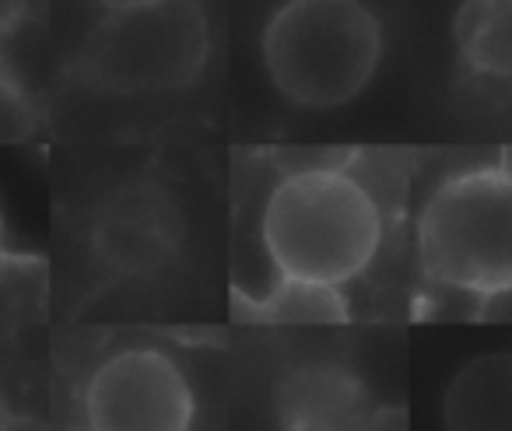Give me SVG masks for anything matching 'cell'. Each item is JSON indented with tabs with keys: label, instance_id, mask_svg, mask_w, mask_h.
<instances>
[{
	"label": "cell",
	"instance_id": "cell-1",
	"mask_svg": "<svg viewBox=\"0 0 512 431\" xmlns=\"http://www.w3.org/2000/svg\"><path fill=\"white\" fill-rule=\"evenodd\" d=\"M260 239L278 277L341 288L376 260L383 204L344 165H302L267 197Z\"/></svg>",
	"mask_w": 512,
	"mask_h": 431
},
{
	"label": "cell",
	"instance_id": "cell-2",
	"mask_svg": "<svg viewBox=\"0 0 512 431\" xmlns=\"http://www.w3.org/2000/svg\"><path fill=\"white\" fill-rule=\"evenodd\" d=\"M278 95L302 109L355 102L383 60V25L362 0H285L260 39Z\"/></svg>",
	"mask_w": 512,
	"mask_h": 431
},
{
	"label": "cell",
	"instance_id": "cell-3",
	"mask_svg": "<svg viewBox=\"0 0 512 431\" xmlns=\"http://www.w3.org/2000/svg\"><path fill=\"white\" fill-rule=\"evenodd\" d=\"M418 263L428 284L484 305L512 291L509 165H477L435 186L418 218Z\"/></svg>",
	"mask_w": 512,
	"mask_h": 431
},
{
	"label": "cell",
	"instance_id": "cell-4",
	"mask_svg": "<svg viewBox=\"0 0 512 431\" xmlns=\"http://www.w3.org/2000/svg\"><path fill=\"white\" fill-rule=\"evenodd\" d=\"M207 46L200 0H162L109 15L81 50V74L123 95L176 92L200 78Z\"/></svg>",
	"mask_w": 512,
	"mask_h": 431
},
{
	"label": "cell",
	"instance_id": "cell-5",
	"mask_svg": "<svg viewBox=\"0 0 512 431\" xmlns=\"http://www.w3.org/2000/svg\"><path fill=\"white\" fill-rule=\"evenodd\" d=\"M193 389L183 368L155 347L106 358L85 389L92 431H190Z\"/></svg>",
	"mask_w": 512,
	"mask_h": 431
},
{
	"label": "cell",
	"instance_id": "cell-6",
	"mask_svg": "<svg viewBox=\"0 0 512 431\" xmlns=\"http://www.w3.org/2000/svg\"><path fill=\"white\" fill-rule=\"evenodd\" d=\"M183 211L158 183H127L109 193L95 214V256L113 274L148 277L176 260L183 246Z\"/></svg>",
	"mask_w": 512,
	"mask_h": 431
},
{
	"label": "cell",
	"instance_id": "cell-7",
	"mask_svg": "<svg viewBox=\"0 0 512 431\" xmlns=\"http://www.w3.org/2000/svg\"><path fill=\"white\" fill-rule=\"evenodd\" d=\"M369 414L365 382L341 361H302L274 386L281 431H362Z\"/></svg>",
	"mask_w": 512,
	"mask_h": 431
},
{
	"label": "cell",
	"instance_id": "cell-8",
	"mask_svg": "<svg viewBox=\"0 0 512 431\" xmlns=\"http://www.w3.org/2000/svg\"><path fill=\"white\" fill-rule=\"evenodd\" d=\"M446 431H512V351H491L453 375L442 400Z\"/></svg>",
	"mask_w": 512,
	"mask_h": 431
},
{
	"label": "cell",
	"instance_id": "cell-9",
	"mask_svg": "<svg viewBox=\"0 0 512 431\" xmlns=\"http://www.w3.org/2000/svg\"><path fill=\"white\" fill-rule=\"evenodd\" d=\"M453 36L470 71L512 81V0H463Z\"/></svg>",
	"mask_w": 512,
	"mask_h": 431
},
{
	"label": "cell",
	"instance_id": "cell-10",
	"mask_svg": "<svg viewBox=\"0 0 512 431\" xmlns=\"http://www.w3.org/2000/svg\"><path fill=\"white\" fill-rule=\"evenodd\" d=\"M239 312L256 323H344L348 302L334 284L278 277L267 291L253 298H239Z\"/></svg>",
	"mask_w": 512,
	"mask_h": 431
},
{
	"label": "cell",
	"instance_id": "cell-11",
	"mask_svg": "<svg viewBox=\"0 0 512 431\" xmlns=\"http://www.w3.org/2000/svg\"><path fill=\"white\" fill-rule=\"evenodd\" d=\"M39 130V109L29 88L4 67L0 71V144H25Z\"/></svg>",
	"mask_w": 512,
	"mask_h": 431
},
{
	"label": "cell",
	"instance_id": "cell-12",
	"mask_svg": "<svg viewBox=\"0 0 512 431\" xmlns=\"http://www.w3.org/2000/svg\"><path fill=\"white\" fill-rule=\"evenodd\" d=\"M362 431H411V414L400 403H383V407H372Z\"/></svg>",
	"mask_w": 512,
	"mask_h": 431
},
{
	"label": "cell",
	"instance_id": "cell-13",
	"mask_svg": "<svg viewBox=\"0 0 512 431\" xmlns=\"http://www.w3.org/2000/svg\"><path fill=\"white\" fill-rule=\"evenodd\" d=\"M102 11L116 15V11H141V8H151V4H162V0H95Z\"/></svg>",
	"mask_w": 512,
	"mask_h": 431
},
{
	"label": "cell",
	"instance_id": "cell-14",
	"mask_svg": "<svg viewBox=\"0 0 512 431\" xmlns=\"http://www.w3.org/2000/svg\"><path fill=\"white\" fill-rule=\"evenodd\" d=\"M0 431H50L43 421L36 417H22V414H8V421L0 424Z\"/></svg>",
	"mask_w": 512,
	"mask_h": 431
},
{
	"label": "cell",
	"instance_id": "cell-15",
	"mask_svg": "<svg viewBox=\"0 0 512 431\" xmlns=\"http://www.w3.org/2000/svg\"><path fill=\"white\" fill-rule=\"evenodd\" d=\"M8 414H11V407H8V400H4V393H0V424L8 421Z\"/></svg>",
	"mask_w": 512,
	"mask_h": 431
},
{
	"label": "cell",
	"instance_id": "cell-16",
	"mask_svg": "<svg viewBox=\"0 0 512 431\" xmlns=\"http://www.w3.org/2000/svg\"><path fill=\"white\" fill-rule=\"evenodd\" d=\"M4 57H8V50H4V29H0V71H4Z\"/></svg>",
	"mask_w": 512,
	"mask_h": 431
},
{
	"label": "cell",
	"instance_id": "cell-17",
	"mask_svg": "<svg viewBox=\"0 0 512 431\" xmlns=\"http://www.w3.org/2000/svg\"><path fill=\"white\" fill-rule=\"evenodd\" d=\"M0 253H4V214H0Z\"/></svg>",
	"mask_w": 512,
	"mask_h": 431
},
{
	"label": "cell",
	"instance_id": "cell-18",
	"mask_svg": "<svg viewBox=\"0 0 512 431\" xmlns=\"http://www.w3.org/2000/svg\"><path fill=\"white\" fill-rule=\"evenodd\" d=\"M88 431H92V428H88Z\"/></svg>",
	"mask_w": 512,
	"mask_h": 431
}]
</instances>
